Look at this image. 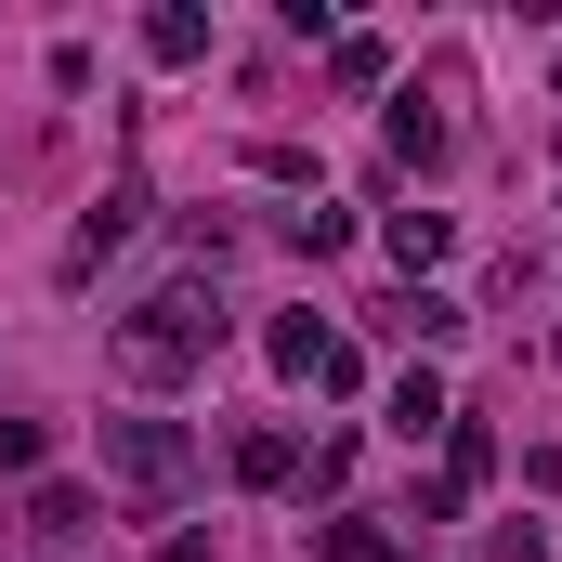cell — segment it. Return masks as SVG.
<instances>
[{
  "label": "cell",
  "instance_id": "cell-1",
  "mask_svg": "<svg viewBox=\"0 0 562 562\" xmlns=\"http://www.w3.org/2000/svg\"><path fill=\"white\" fill-rule=\"evenodd\" d=\"M223 327H236V314H223V276H170V288H144L132 314L105 327V367H119L132 393H183V380L223 353Z\"/></svg>",
  "mask_w": 562,
  "mask_h": 562
},
{
  "label": "cell",
  "instance_id": "cell-2",
  "mask_svg": "<svg viewBox=\"0 0 562 562\" xmlns=\"http://www.w3.org/2000/svg\"><path fill=\"white\" fill-rule=\"evenodd\" d=\"M105 484L132 497L144 524H170L196 497V431L183 419H105Z\"/></svg>",
  "mask_w": 562,
  "mask_h": 562
},
{
  "label": "cell",
  "instance_id": "cell-3",
  "mask_svg": "<svg viewBox=\"0 0 562 562\" xmlns=\"http://www.w3.org/2000/svg\"><path fill=\"white\" fill-rule=\"evenodd\" d=\"M262 353H276L288 380H314V393H367V353H353L340 327H314V314H276V327H262Z\"/></svg>",
  "mask_w": 562,
  "mask_h": 562
},
{
  "label": "cell",
  "instance_id": "cell-4",
  "mask_svg": "<svg viewBox=\"0 0 562 562\" xmlns=\"http://www.w3.org/2000/svg\"><path fill=\"white\" fill-rule=\"evenodd\" d=\"M132 223H144V183H105V210L66 236V262H53V276H66V288H92V276H105V249H119Z\"/></svg>",
  "mask_w": 562,
  "mask_h": 562
},
{
  "label": "cell",
  "instance_id": "cell-5",
  "mask_svg": "<svg viewBox=\"0 0 562 562\" xmlns=\"http://www.w3.org/2000/svg\"><path fill=\"white\" fill-rule=\"evenodd\" d=\"M406 550H419V537H406L393 510H327V524H314V562H406Z\"/></svg>",
  "mask_w": 562,
  "mask_h": 562
},
{
  "label": "cell",
  "instance_id": "cell-6",
  "mask_svg": "<svg viewBox=\"0 0 562 562\" xmlns=\"http://www.w3.org/2000/svg\"><path fill=\"white\" fill-rule=\"evenodd\" d=\"M445 92H458V66H431V105L419 92L393 105V157H406V170H445Z\"/></svg>",
  "mask_w": 562,
  "mask_h": 562
},
{
  "label": "cell",
  "instance_id": "cell-7",
  "mask_svg": "<svg viewBox=\"0 0 562 562\" xmlns=\"http://www.w3.org/2000/svg\"><path fill=\"white\" fill-rule=\"evenodd\" d=\"M236 484H262V497H276V484H301V431L249 419V431H236Z\"/></svg>",
  "mask_w": 562,
  "mask_h": 562
},
{
  "label": "cell",
  "instance_id": "cell-8",
  "mask_svg": "<svg viewBox=\"0 0 562 562\" xmlns=\"http://www.w3.org/2000/svg\"><path fill=\"white\" fill-rule=\"evenodd\" d=\"M445 249H458V223H445V210H393V262H406V288H431Z\"/></svg>",
  "mask_w": 562,
  "mask_h": 562
},
{
  "label": "cell",
  "instance_id": "cell-9",
  "mask_svg": "<svg viewBox=\"0 0 562 562\" xmlns=\"http://www.w3.org/2000/svg\"><path fill=\"white\" fill-rule=\"evenodd\" d=\"M144 53H157V66H196V53H210V13H196V0H157V13H144Z\"/></svg>",
  "mask_w": 562,
  "mask_h": 562
},
{
  "label": "cell",
  "instance_id": "cell-10",
  "mask_svg": "<svg viewBox=\"0 0 562 562\" xmlns=\"http://www.w3.org/2000/svg\"><path fill=\"white\" fill-rule=\"evenodd\" d=\"M367 314H380L393 340H445V327H458V301H445V288H393V301H367Z\"/></svg>",
  "mask_w": 562,
  "mask_h": 562
},
{
  "label": "cell",
  "instance_id": "cell-11",
  "mask_svg": "<svg viewBox=\"0 0 562 562\" xmlns=\"http://www.w3.org/2000/svg\"><path fill=\"white\" fill-rule=\"evenodd\" d=\"M380 79H393V40H367V26L327 40V92H380Z\"/></svg>",
  "mask_w": 562,
  "mask_h": 562
},
{
  "label": "cell",
  "instance_id": "cell-12",
  "mask_svg": "<svg viewBox=\"0 0 562 562\" xmlns=\"http://www.w3.org/2000/svg\"><path fill=\"white\" fill-rule=\"evenodd\" d=\"M445 419H458V406H445V380H431V367H406V380H393V431L419 445V431H445Z\"/></svg>",
  "mask_w": 562,
  "mask_h": 562
},
{
  "label": "cell",
  "instance_id": "cell-13",
  "mask_svg": "<svg viewBox=\"0 0 562 562\" xmlns=\"http://www.w3.org/2000/svg\"><path fill=\"white\" fill-rule=\"evenodd\" d=\"M340 484H353V431H327V445H314V458H301V484H288V497H301V510H314V497H340Z\"/></svg>",
  "mask_w": 562,
  "mask_h": 562
},
{
  "label": "cell",
  "instance_id": "cell-14",
  "mask_svg": "<svg viewBox=\"0 0 562 562\" xmlns=\"http://www.w3.org/2000/svg\"><path fill=\"white\" fill-rule=\"evenodd\" d=\"M26 524H40V537H92V484H40Z\"/></svg>",
  "mask_w": 562,
  "mask_h": 562
},
{
  "label": "cell",
  "instance_id": "cell-15",
  "mask_svg": "<svg viewBox=\"0 0 562 562\" xmlns=\"http://www.w3.org/2000/svg\"><path fill=\"white\" fill-rule=\"evenodd\" d=\"M276 236L301 249V262H340V249H353V223H340V210H288Z\"/></svg>",
  "mask_w": 562,
  "mask_h": 562
},
{
  "label": "cell",
  "instance_id": "cell-16",
  "mask_svg": "<svg viewBox=\"0 0 562 562\" xmlns=\"http://www.w3.org/2000/svg\"><path fill=\"white\" fill-rule=\"evenodd\" d=\"M53 458V419H0V471H40Z\"/></svg>",
  "mask_w": 562,
  "mask_h": 562
},
{
  "label": "cell",
  "instance_id": "cell-17",
  "mask_svg": "<svg viewBox=\"0 0 562 562\" xmlns=\"http://www.w3.org/2000/svg\"><path fill=\"white\" fill-rule=\"evenodd\" d=\"M484 562H550V537H537V524H510V537H484Z\"/></svg>",
  "mask_w": 562,
  "mask_h": 562
},
{
  "label": "cell",
  "instance_id": "cell-18",
  "mask_svg": "<svg viewBox=\"0 0 562 562\" xmlns=\"http://www.w3.org/2000/svg\"><path fill=\"white\" fill-rule=\"evenodd\" d=\"M550 79H562V66H550Z\"/></svg>",
  "mask_w": 562,
  "mask_h": 562
}]
</instances>
